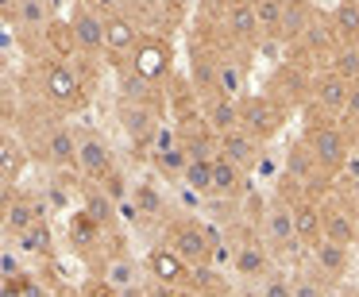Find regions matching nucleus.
Here are the masks:
<instances>
[{"mask_svg":"<svg viewBox=\"0 0 359 297\" xmlns=\"http://www.w3.org/2000/svg\"><path fill=\"white\" fill-rule=\"evenodd\" d=\"M313 263H317L328 278H344V274H348V266H351V255H348V247H344V243H332V240H325V235H320V240L313 243Z\"/></svg>","mask_w":359,"mask_h":297,"instance_id":"obj_23","label":"nucleus"},{"mask_svg":"<svg viewBox=\"0 0 359 297\" xmlns=\"http://www.w3.org/2000/svg\"><path fill=\"white\" fill-rule=\"evenodd\" d=\"M294 297H325L309 274H294Z\"/></svg>","mask_w":359,"mask_h":297,"instance_id":"obj_44","label":"nucleus"},{"mask_svg":"<svg viewBox=\"0 0 359 297\" xmlns=\"http://www.w3.org/2000/svg\"><path fill=\"white\" fill-rule=\"evenodd\" d=\"M39 85H43V97L62 112H74L86 104V78L74 70V62H47Z\"/></svg>","mask_w":359,"mask_h":297,"instance_id":"obj_3","label":"nucleus"},{"mask_svg":"<svg viewBox=\"0 0 359 297\" xmlns=\"http://www.w3.org/2000/svg\"><path fill=\"white\" fill-rule=\"evenodd\" d=\"M81 212H86L93 224L109 228L112 220H116V201H112V197L104 193L101 186H97V189H86V205H81Z\"/></svg>","mask_w":359,"mask_h":297,"instance_id":"obj_32","label":"nucleus"},{"mask_svg":"<svg viewBox=\"0 0 359 297\" xmlns=\"http://www.w3.org/2000/svg\"><path fill=\"white\" fill-rule=\"evenodd\" d=\"M101 232H104V228H101V224H93V220H89L86 212H78V216L70 220V243H74V247H81V251H86V247H97Z\"/></svg>","mask_w":359,"mask_h":297,"instance_id":"obj_36","label":"nucleus"},{"mask_svg":"<svg viewBox=\"0 0 359 297\" xmlns=\"http://www.w3.org/2000/svg\"><path fill=\"white\" fill-rule=\"evenodd\" d=\"M132 205L140 209L143 220L163 216V193H158V186H151V181H135L132 186Z\"/></svg>","mask_w":359,"mask_h":297,"instance_id":"obj_35","label":"nucleus"},{"mask_svg":"<svg viewBox=\"0 0 359 297\" xmlns=\"http://www.w3.org/2000/svg\"><path fill=\"white\" fill-rule=\"evenodd\" d=\"M224 32H228V39L240 43V47H255L263 27H259V20H255L251 0H232V4H228L224 8Z\"/></svg>","mask_w":359,"mask_h":297,"instance_id":"obj_12","label":"nucleus"},{"mask_svg":"<svg viewBox=\"0 0 359 297\" xmlns=\"http://www.w3.org/2000/svg\"><path fill=\"white\" fill-rule=\"evenodd\" d=\"M4 189H8V181H4V178H0V193H4Z\"/></svg>","mask_w":359,"mask_h":297,"instance_id":"obj_50","label":"nucleus"},{"mask_svg":"<svg viewBox=\"0 0 359 297\" xmlns=\"http://www.w3.org/2000/svg\"><path fill=\"white\" fill-rule=\"evenodd\" d=\"M305 27H309V8H305V0H286V8H282V20L278 27H274V39L290 43L297 39V35H305Z\"/></svg>","mask_w":359,"mask_h":297,"instance_id":"obj_29","label":"nucleus"},{"mask_svg":"<svg viewBox=\"0 0 359 297\" xmlns=\"http://www.w3.org/2000/svg\"><path fill=\"white\" fill-rule=\"evenodd\" d=\"M74 155H78V132L70 124H47L39 139V158L55 170H66L74 166Z\"/></svg>","mask_w":359,"mask_h":297,"instance_id":"obj_8","label":"nucleus"},{"mask_svg":"<svg viewBox=\"0 0 359 297\" xmlns=\"http://www.w3.org/2000/svg\"><path fill=\"white\" fill-rule=\"evenodd\" d=\"M320 235L325 240H332V243H344V247H351L355 243V235H359V228H355V216H351L348 209H320Z\"/></svg>","mask_w":359,"mask_h":297,"instance_id":"obj_18","label":"nucleus"},{"mask_svg":"<svg viewBox=\"0 0 359 297\" xmlns=\"http://www.w3.org/2000/svg\"><path fill=\"white\" fill-rule=\"evenodd\" d=\"M243 189H248V181H243V170L236 163H228L224 155H212V197H224V201H232V197H240Z\"/></svg>","mask_w":359,"mask_h":297,"instance_id":"obj_17","label":"nucleus"},{"mask_svg":"<svg viewBox=\"0 0 359 297\" xmlns=\"http://www.w3.org/2000/svg\"><path fill=\"white\" fill-rule=\"evenodd\" d=\"M182 186L194 189L197 197H212V158H186Z\"/></svg>","mask_w":359,"mask_h":297,"instance_id":"obj_31","label":"nucleus"},{"mask_svg":"<svg viewBox=\"0 0 359 297\" xmlns=\"http://www.w3.org/2000/svg\"><path fill=\"white\" fill-rule=\"evenodd\" d=\"M263 240L278 251H294L297 247V235H294V209L282 201L266 205L263 209Z\"/></svg>","mask_w":359,"mask_h":297,"instance_id":"obj_11","label":"nucleus"},{"mask_svg":"<svg viewBox=\"0 0 359 297\" xmlns=\"http://www.w3.org/2000/svg\"><path fill=\"white\" fill-rule=\"evenodd\" d=\"M232 270L240 274V278H263V274L271 270V251L259 240L232 243Z\"/></svg>","mask_w":359,"mask_h":297,"instance_id":"obj_15","label":"nucleus"},{"mask_svg":"<svg viewBox=\"0 0 359 297\" xmlns=\"http://www.w3.org/2000/svg\"><path fill=\"white\" fill-rule=\"evenodd\" d=\"M81 4H86V8H93L101 20H112V16H120V12H124V0H81Z\"/></svg>","mask_w":359,"mask_h":297,"instance_id":"obj_42","label":"nucleus"},{"mask_svg":"<svg viewBox=\"0 0 359 297\" xmlns=\"http://www.w3.org/2000/svg\"><path fill=\"white\" fill-rule=\"evenodd\" d=\"M16 251L24 258H50L55 255V232H50L47 220H35L27 232L16 235Z\"/></svg>","mask_w":359,"mask_h":297,"instance_id":"obj_19","label":"nucleus"},{"mask_svg":"<svg viewBox=\"0 0 359 297\" xmlns=\"http://www.w3.org/2000/svg\"><path fill=\"white\" fill-rule=\"evenodd\" d=\"M147 263H151V274H155V278L163 282V286H186V282H189V278H186V274H189V266L182 263V258L174 255V251L166 247V243H163V247H155V251H151V258H147Z\"/></svg>","mask_w":359,"mask_h":297,"instance_id":"obj_21","label":"nucleus"},{"mask_svg":"<svg viewBox=\"0 0 359 297\" xmlns=\"http://www.w3.org/2000/svg\"><path fill=\"white\" fill-rule=\"evenodd\" d=\"M236 112H240V127L248 135H255L259 143L274 139V135L282 132V124H286V104H278L274 97L266 93H243L240 101H236Z\"/></svg>","mask_w":359,"mask_h":297,"instance_id":"obj_1","label":"nucleus"},{"mask_svg":"<svg viewBox=\"0 0 359 297\" xmlns=\"http://www.w3.org/2000/svg\"><path fill=\"white\" fill-rule=\"evenodd\" d=\"M120 124H124V135L135 143V147H147L151 135L158 127V112L151 104H140V101H124L120 104Z\"/></svg>","mask_w":359,"mask_h":297,"instance_id":"obj_13","label":"nucleus"},{"mask_svg":"<svg viewBox=\"0 0 359 297\" xmlns=\"http://www.w3.org/2000/svg\"><path fill=\"white\" fill-rule=\"evenodd\" d=\"M212 78H217V93L240 101L243 97V66L236 58H212Z\"/></svg>","mask_w":359,"mask_h":297,"instance_id":"obj_26","label":"nucleus"},{"mask_svg":"<svg viewBox=\"0 0 359 297\" xmlns=\"http://www.w3.org/2000/svg\"><path fill=\"white\" fill-rule=\"evenodd\" d=\"M320 174V166L313 163L309 147L305 143H294L286 155V181H294V186H313V178Z\"/></svg>","mask_w":359,"mask_h":297,"instance_id":"obj_27","label":"nucleus"},{"mask_svg":"<svg viewBox=\"0 0 359 297\" xmlns=\"http://www.w3.org/2000/svg\"><path fill=\"white\" fill-rule=\"evenodd\" d=\"M0 297H20L16 278H8V274H0Z\"/></svg>","mask_w":359,"mask_h":297,"instance_id":"obj_47","label":"nucleus"},{"mask_svg":"<svg viewBox=\"0 0 359 297\" xmlns=\"http://www.w3.org/2000/svg\"><path fill=\"white\" fill-rule=\"evenodd\" d=\"M78 297H120V293H116V289H112L104 278H89L86 286L78 289Z\"/></svg>","mask_w":359,"mask_h":297,"instance_id":"obj_43","label":"nucleus"},{"mask_svg":"<svg viewBox=\"0 0 359 297\" xmlns=\"http://www.w3.org/2000/svg\"><path fill=\"white\" fill-rule=\"evenodd\" d=\"M101 278L109 282L116 293H128V289L140 286V266H135V258H128V255H112L109 263L101 266Z\"/></svg>","mask_w":359,"mask_h":297,"instance_id":"obj_24","label":"nucleus"},{"mask_svg":"<svg viewBox=\"0 0 359 297\" xmlns=\"http://www.w3.org/2000/svg\"><path fill=\"white\" fill-rule=\"evenodd\" d=\"M12 4L16 0H0V16H12Z\"/></svg>","mask_w":359,"mask_h":297,"instance_id":"obj_48","label":"nucleus"},{"mask_svg":"<svg viewBox=\"0 0 359 297\" xmlns=\"http://www.w3.org/2000/svg\"><path fill=\"white\" fill-rule=\"evenodd\" d=\"M12 50H16V32L0 24V55H12Z\"/></svg>","mask_w":359,"mask_h":297,"instance_id":"obj_45","label":"nucleus"},{"mask_svg":"<svg viewBox=\"0 0 359 297\" xmlns=\"http://www.w3.org/2000/svg\"><path fill=\"white\" fill-rule=\"evenodd\" d=\"M35 220H47V209H43V201H35V197L20 193L16 186H8L4 193H0V232H4V235H12V240H16V235L27 232Z\"/></svg>","mask_w":359,"mask_h":297,"instance_id":"obj_4","label":"nucleus"},{"mask_svg":"<svg viewBox=\"0 0 359 297\" xmlns=\"http://www.w3.org/2000/svg\"><path fill=\"white\" fill-rule=\"evenodd\" d=\"M50 39V47L58 50V55H62V62H70V55L74 50H78V43H74V32H70V24H66V20H50L47 24V32H43Z\"/></svg>","mask_w":359,"mask_h":297,"instance_id":"obj_37","label":"nucleus"},{"mask_svg":"<svg viewBox=\"0 0 359 297\" xmlns=\"http://www.w3.org/2000/svg\"><path fill=\"white\" fill-rule=\"evenodd\" d=\"M135 43H140V27H135L132 16L120 12V16L104 20V50L109 55H132Z\"/></svg>","mask_w":359,"mask_h":297,"instance_id":"obj_16","label":"nucleus"},{"mask_svg":"<svg viewBox=\"0 0 359 297\" xmlns=\"http://www.w3.org/2000/svg\"><path fill=\"white\" fill-rule=\"evenodd\" d=\"M201 120L212 127V132H228V127L240 124V112H236V101L232 97H205L201 104Z\"/></svg>","mask_w":359,"mask_h":297,"instance_id":"obj_25","label":"nucleus"},{"mask_svg":"<svg viewBox=\"0 0 359 297\" xmlns=\"http://www.w3.org/2000/svg\"><path fill=\"white\" fill-rule=\"evenodd\" d=\"M186 151H182V143H174V147H163V151H151V166H155L163 178L170 181H182V170H186Z\"/></svg>","mask_w":359,"mask_h":297,"instance_id":"obj_33","label":"nucleus"},{"mask_svg":"<svg viewBox=\"0 0 359 297\" xmlns=\"http://www.w3.org/2000/svg\"><path fill=\"white\" fill-rule=\"evenodd\" d=\"M217 155H224L228 163H236L240 170H255L263 147H259L255 135H248L240 124H236V127H228V132H217Z\"/></svg>","mask_w":359,"mask_h":297,"instance_id":"obj_9","label":"nucleus"},{"mask_svg":"<svg viewBox=\"0 0 359 297\" xmlns=\"http://www.w3.org/2000/svg\"><path fill=\"white\" fill-rule=\"evenodd\" d=\"M4 70H8V55H0V78H4Z\"/></svg>","mask_w":359,"mask_h":297,"instance_id":"obj_49","label":"nucleus"},{"mask_svg":"<svg viewBox=\"0 0 359 297\" xmlns=\"http://www.w3.org/2000/svg\"><path fill=\"white\" fill-rule=\"evenodd\" d=\"M166 247H170L189 270L209 263V235H205V224H197V220H174V224L166 228Z\"/></svg>","mask_w":359,"mask_h":297,"instance_id":"obj_5","label":"nucleus"},{"mask_svg":"<svg viewBox=\"0 0 359 297\" xmlns=\"http://www.w3.org/2000/svg\"><path fill=\"white\" fill-rule=\"evenodd\" d=\"M259 297H294V278L282 270H266L263 286H259Z\"/></svg>","mask_w":359,"mask_h":297,"instance_id":"obj_39","label":"nucleus"},{"mask_svg":"<svg viewBox=\"0 0 359 297\" xmlns=\"http://www.w3.org/2000/svg\"><path fill=\"white\" fill-rule=\"evenodd\" d=\"M348 81L340 78V74L332 70H320L317 78L309 81V93H313V104L325 112H344V104H348Z\"/></svg>","mask_w":359,"mask_h":297,"instance_id":"obj_14","label":"nucleus"},{"mask_svg":"<svg viewBox=\"0 0 359 297\" xmlns=\"http://www.w3.org/2000/svg\"><path fill=\"white\" fill-rule=\"evenodd\" d=\"M302 143L309 147V155H313V163L320 166V174L344 170L348 158H351V143H348V135H344L336 124H313V120H309Z\"/></svg>","mask_w":359,"mask_h":297,"instance_id":"obj_2","label":"nucleus"},{"mask_svg":"<svg viewBox=\"0 0 359 297\" xmlns=\"http://www.w3.org/2000/svg\"><path fill=\"white\" fill-rule=\"evenodd\" d=\"M55 20V12H50L47 0H16L12 4V27H20V32H47V24Z\"/></svg>","mask_w":359,"mask_h":297,"instance_id":"obj_20","label":"nucleus"},{"mask_svg":"<svg viewBox=\"0 0 359 297\" xmlns=\"http://www.w3.org/2000/svg\"><path fill=\"white\" fill-rule=\"evenodd\" d=\"M328 70L340 74L348 85H355V81H359V43H336L332 66H328Z\"/></svg>","mask_w":359,"mask_h":297,"instance_id":"obj_34","label":"nucleus"},{"mask_svg":"<svg viewBox=\"0 0 359 297\" xmlns=\"http://www.w3.org/2000/svg\"><path fill=\"white\" fill-rule=\"evenodd\" d=\"M20 116V93L8 78H0V124H12Z\"/></svg>","mask_w":359,"mask_h":297,"instance_id":"obj_40","label":"nucleus"},{"mask_svg":"<svg viewBox=\"0 0 359 297\" xmlns=\"http://www.w3.org/2000/svg\"><path fill=\"white\" fill-rule=\"evenodd\" d=\"M16 286H20V297H55V289L32 270H20L16 274Z\"/></svg>","mask_w":359,"mask_h":297,"instance_id":"obj_41","label":"nucleus"},{"mask_svg":"<svg viewBox=\"0 0 359 297\" xmlns=\"http://www.w3.org/2000/svg\"><path fill=\"white\" fill-rule=\"evenodd\" d=\"M294 209V235H297V243H317L320 240V209L313 201H297V205H290Z\"/></svg>","mask_w":359,"mask_h":297,"instance_id":"obj_30","label":"nucleus"},{"mask_svg":"<svg viewBox=\"0 0 359 297\" xmlns=\"http://www.w3.org/2000/svg\"><path fill=\"white\" fill-rule=\"evenodd\" d=\"M344 112H348L351 120H359V81L348 89V104H344Z\"/></svg>","mask_w":359,"mask_h":297,"instance_id":"obj_46","label":"nucleus"},{"mask_svg":"<svg viewBox=\"0 0 359 297\" xmlns=\"http://www.w3.org/2000/svg\"><path fill=\"white\" fill-rule=\"evenodd\" d=\"M74 170H78V178H86V181H104L112 170H116V163H112V147H109V143H104L97 132L78 135Z\"/></svg>","mask_w":359,"mask_h":297,"instance_id":"obj_6","label":"nucleus"},{"mask_svg":"<svg viewBox=\"0 0 359 297\" xmlns=\"http://www.w3.org/2000/svg\"><path fill=\"white\" fill-rule=\"evenodd\" d=\"M70 32H74V43H78V55H101L104 50V20L93 8L78 4L70 16Z\"/></svg>","mask_w":359,"mask_h":297,"instance_id":"obj_10","label":"nucleus"},{"mask_svg":"<svg viewBox=\"0 0 359 297\" xmlns=\"http://www.w3.org/2000/svg\"><path fill=\"white\" fill-rule=\"evenodd\" d=\"M332 39L359 43V0H340L332 8Z\"/></svg>","mask_w":359,"mask_h":297,"instance_id":"obj_28","label":"nucleus"},{"mask_svg":"<svg viewBox=\"0 0 359 297\" xmlns=\"http://www.w3.org/2000/svg\"><path fill=\"white\" fill-rule=\"evenodd\" d=\"M24 166H27L24 143H20L12 132H4V127H0V178L8 181V186H16L20 174H24Z\"/></svg>","mask_w":359,"mask_h":297,"instance_id":"obj_22","label":"nucleus"},{"mask_svg":"<svg viewBox=\"0 0 359 297\" xmlns=\"http://www.w3.org/2000/svg\"><path fill=\"white\" fill-rule=\"evenodd\" d=\"M251 8H255V20H259V27H263L266 35L278 27V20H282V8H286V0H251Z\"/></svg>","mask_w":359,"mask_h":297,"instance_id":"obj_38","label":"nucleus"},{"mask_svg":"<svg viewBox=\"0 0 359 297\" xmlns=\"http://www.w3.org/2000/svg\"><path fill=\"white\" fill-rule=\"evenodd\" d=\"M170 47H166L163 39H140L132 50V74H140L143 81H151V85H158V81L170 78Z\"/></svg>","mask_w":359,"mask_h":297,"instance_id":"obj_7","label":"nucleus"}]
</instances>
